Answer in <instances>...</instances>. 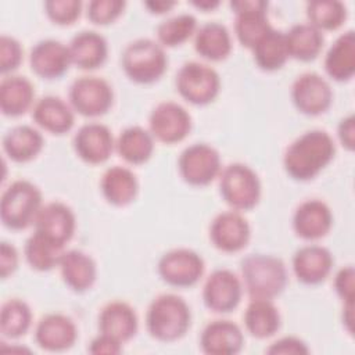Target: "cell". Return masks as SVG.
<instances>
[{"label": "cell", "instance_id": "obj_1", "mask_svg": "<svg viewBox=\"0 0 355 355\" xmlns=\"http://www.w3.org/2000/svg\"><path fill=\"white\" fill-rule=\"evenodd\" d=\"M333 137L322 129L306 130L298 136L284 151L283 166L287 175L305 182L319 175L334 158Z\"/></svg>", "mask_w": 355, "mask_h": 355}, {"label": "cell", "instance_id": "obj_2", "mask_svg": "<svg viewBox=\"0 0 355 355\" xmlns=\"http://www.w3.org/2000/svg\"><path fill=\"white\" fill-rule=\"evenodd\" d=\"M243 286L251 300H273L287 284L284 262L273 255L251 254L241 261Z\"/></svg>", "mask_w": 355, "mask_h": 355}, {"label": "cell", "instance_id": "obj_3", "mask_svg": "<svg viewBox=\"0 0 355 355\" xmlns=\"http://www.w3.org/2000/svg\"><path fill=\"white\" fill-rule=\"evenodd\" d=\"M191 323L187 302L176 294H161L148 305L146 326L150 336L158 341L171 343L182 338Z\"/></svg>", "mask_w": 355, "mask_h": 355}, {"label": "cell", "instance_id": "obj_4", "mask_svg": "<svg viewBox=\"0 0 355 355\" xmlns=\"http://www.w3.org/2000/svg\"><path fill=\"white\" fill-rule=\"evenodd\" d=\"M42 207L39 187L29 180H15L1 194L0 218L6 227L22 230L35 223Z\"/></svg>", "mask_w": 355, "mask_h": 355}, {"label": "cell", "instance_id": "obj_5", "mask_svg": "<svg viewBox=\"0 0 355 355\" xmlns=\"http://www.w3.org/2000/svg\"><path fill=\"white\" fill-rule=\"evenodd\" d=\"M121 62L130 80L148 85L157 82L165 73L168 57L158 42L137 39L125 47Z\"/></svg>", "mask_w": 355, "mask_h": 355}, {"label": "cell", "instance_id": "obj_6", "mask_svg": "<svg viewBox=\"0 0 355 355\" xmlns=\"http://www.w3.org/2000/svg\"><path fill=\"white\" fill-rule=\"evenodd\" d=\"M222 198L234 211L254 208L261 197V182L257 172L245 164L233 162L219 173Z\"/></svg>", "mask_w": 355, "mask_h": 355}, {"label": "cell", "instance_id": "obj_7", "mask_svg": "<svg viewBox=\"0 0 355 355\" xmlns=\"http://www.w3.org/2000/svg\"><path fill=\"white\" fill-rule=\"evenodd\" d=\"M175 83L179 94L194 105L212 103L220 90L218 72L209 65L197 61L183 64L176 73Z\"/></svg>", "mask_w": 355, "mask_h": 355}, {"label": "cell", "instance_id": "obj_8", "mask_svg": "<svg viewBox=\"0 0 355 355\" xmlns=\"http://www.w3.org/2000/svg\"><path fill=\"white\" fill-rule=\"evenodd\" d=\"M69 104L82 116L104 115L114 103L111 85L98 76H80L69 87Z\"/></svg>", "mask_w": 355, "mask_h": 355}, {"label": "cell", "instance_id": "obj_9", "mask_svg": "<svg viewBox=\"0 0 355 355\" xmlns=\"http://www.w3.org/2000/svg\"><path fill=\"white\" fill-rule=\"evenodd\" d=\"M183 180L191 186H207L219 176L220 155L207 143H196L186 147L178 161Z\"/></svg>", "mask_w": 355, "mask_h": 355}, {"label": "cell", "instance_id": "obj_10", "mask_svg": "<svg viewBox=\"0 0 355 355\" xmlns=\"http://www.w3.org/2000/svg\"><path fill=\"white\" fill-rule=\"evenodd\" d=\"M204 259L193 250L175 248L158 261V275L173 287H191L204 273Z\"/></svg>", "mask_w": 355, "mask_h": 355}, {"label": "cell", "instance_id": "obj_11", "mask_svg": "<svg viewBox=\"0 0 355 355\" xmlns=\"http://www.w3.org/2000/svg\"><path fill=\"white\" fill-rule=\"evenodd\" d=\"M291 100L300 112L316 116L330 108L333 92L323 76L316 72H305L293 82Z\"/></svg>", "mask_w": 355, "mask_h": 355}, {"label": "cell", "instance_id": "obj_12", "mask_svg": "<svg viewBox=\"0 0 355 355\" xmlns=\"http://www.w3.org/2000/svg\"><path fill=\"white\" fill-rule=\"evenodd\" d=\"M150 133L158 141L173 144L182 141L191 130V116L180 104L159 103L150 114Z\"/></svg>", "mask_w": 355, "mask_h": 355}, {"label": "cell", "instance_id": "obj_13", "mask_svg": "<svg viewBox=\"0 0 355 355\" xmlns=\"http://www.w3.org/2000/svg\"><path fill=\"white\" fill-rule=\"evenodd\" d=\"M230 7L236 14L234 32L241 46L252 49L272 28L268 21V3L263 0H234Z\"/></svg>", "mask_w": 355, "mask_h": 355}, {"label": "cell", "instance_id": "obj_14", "mask_svg": "<svg viewBox=\"0 0 355 355\" xmlns=\"http://www.w3.org/2000/svg\"><path fill=\"white\" fill-rule=\"evenodd\" d=\"M243 294V283L229 269H216L205 280L202 300L208 309L227 313L237 308Z\"/></svg>", "mask_w": 355, "mask_h": 355}, {"label": "cell", "instance_id": "obj_15", "mask_svg": "<svg viewBox=\"0 0 355 355\" xmlns=\"http://www.w3.org/2000/svg\"><path fill=\"white\" fill-rule=\"evenodd\" d=\"M35 232L51 240L53 243L65 247V244L72 239L76 219L73 211L61 201H53L44 204L36 219Z\"/></svg>", "mask_w": 355, "mask_h": 355}, {"label": "cell", "instance_id": "obj_16", "mask_svg": "<svg viewBox=\"0 0 355 355\" xmlns=\"http://www.w3.org/2000/svg\"><path fill=\"white\" fill-rule=\"evenodd\" d=\"M250 225L239 211H225L218 214L209 226L212 244L223 252H237L250 240Z\"/></svg>", "mask_w": 355, "mask_h": 355}, {"label": "cell", "instance_id": "obj_17", "mask_svg": "<svg viewBox=\"0 0 355 355\" xmlns=\"http://www.w3.org/2000/svg\"><path fill=\"white\" fill-rule=\"evenodd\" d=\"M115 141L111 130L98 122L82 125L73 136L76 155L87 164H103L112 154Z\"/></svg>", "mask_w": 355, "mask_h": 355}, {"label": "cell", "instance_id": "obj_18", "mask_svg": "<svg viewBox=\"0 0 355 355\" xmlns=\"http://www.w3.org/2000/svg\"><path fill=\"white\" fill-rule=\"evenodd\" d=\"M78 338V330L71 318L62 313L44 315L36 324V344L50 352L69 349Z\"/></svg>", "mask_w": 355, "mask_h": 355}, {"label": "cell", "instance_id": "obj_19", "mask_svg": "<svg viewBox=\"0 0 355 355\" xmlns=\"http://www.w3.org/2000/svg\"><path fill=\"white\" fill-rule=\"evenodd\" d=\"M29 64L37 76L57 79L68 71L72 62L68 46L54 39H44L32 47Z\"/></svg>", "mask_w": 355, "mask_h": 355}, {"label": "cell", "instance_id": "obj_20", "mask_svg": "<svg viewBox=\"0 0 355 355\" xmlns=\"http://www.w3.org/2000/svg\"><path fill=\"white\" fill-rule=\"evenodd\" d=\"M333 225V214L326 202L318 198L302 201L294 211L293 227L304 240L324 237Z\"/></svg>", "mask_w": 355, "mask_h": 355}, {"label": "cell", "instance_id": "obj_21", "mask_svg": "<svg viewBox=\"0 0 355 355\" xmlns=\"http://www.w3.org/2000/svg\"><path fill=\"white\" fill-rule=\"evenodd\" d=\"M333 257L322 245L309 244L295 251L293 257V272L304 284H319L330 275Z\"/></svg>", "mask_w": 355, "mask_h": 355}, {"label": "cell", "instance_id": "obj_22", "mask_svg": "<svg viewBox=\"0 0 355 355\" xmlns=\"http://www.w3.org/2000/svg\"><path fill=\"white\" fill-rule=\"evenodd\" d=\"M243 344L241 329L226 319L209 322L200 337L201 349L208 355H234L241 351Z\"/></svg>", "mask_w": 355, "mask_h": 355}, {"label": "cell", "instance_id": "obj_23", "mask_svg": "<svg viewBox=\"0 0 355 355\" xmlns=\"http://www.w3.org/2000/svg\"><path fill=\"white\" fill-rule=\"evenodd\" d=\"M100 333L126 343L133 338L139 329V320L135 309L123 301H112L103 306L98 315Z\"/></svg>", "mask_w": 355, "mask_h": 355}, {"label": "cell", "instance_id": "obj_24", "mask_svg": "<svg viewBox=\"0 0 355 355\" xmlns=\"http://www.w3.org/2000/svg\"><path fill=\"white\" fill-rule=\"evenodd\" d=\"M33 121L44 130L54 135H64L73 126V110L57 96L39 98L32 110Z\"/></svg>", "mask_w": 355, "mask_h": 355}, {"label": "cell", "instance_id": "obj_25", "mask_svg": "<svg viewBox=\"0 0 355 355\" xmlns=\"http://www.w3.org/2000/svg\"><path fill=\"white\" fill-rule=\"evenodd\" d=\"M71 62L80 69H96L101 67L108 55V44L103 35L94 31L76 33L69 44Z\"/></svg>", "mask_w": 355, "mask_h": 355}, {"label": "cell", "instance_id": "obj_26", "mask_svg": "<svg viewBox=\"0 0 355 355\" xmlns=\"http://www.w3.org/2000/svg\"><path fill=\"white\" fill-rule=\"evenodd\" d=\"M58 266L64 283L76 293L86 291L96 282V262L90 255L80 250L64 251Z\"/></svg>", "mask_w": 355, "mask_h": 355}, {"label": "cell", "instance_id": "obj_27", "mask_svg": "<svg viewBox=\"0 0 355 355\" xmlns=\"http://www.w3.org/2000/svg\"><path fill=\"white\" fill-rule=\"evenodd\" d=\"M327 75L337 80H349L355 73V32L352 29L341 33L330 46L324 57Z\"/></svg>", "mask_w": 355, "mask_h": 355}, {"label": "cell", "instance_id": "obj_28", "mask_svg": "<svg viewBox=\"0 0 355 355\" xmlns=\"http://www.w3.org/2000/svg\"><path fill=\"white\" fill-rule=\"evenodd\" d=\"M100 187L104 198L110 204L115 207H125L136 198L139 182L129 168L115 165L103 173Z\"/></svg>", "mask_w": 355, "mask_h": 355}, {"label": "cell", "instance_id": "obj_29", "mask_svg": "<svg viewBox=\"0 0 355 355\" xmlns=\"http://www.w3.org/2000/svg\"><path fill=\"white\" fill-rule=\"evenodd\" d=\"M35 87L32 82L19 75H10L0 82V110L7 116H19L33 104Z\"/></svg>", "mask_w": 355, "mask_h": 355}, {"label": "cell", "instance_id": "obj_30", "mask_svg": "<svg viewBox=\"0 0 355 355\" xmlns=\"http://www.w3.org/2000/svg\"><path fill=\"white\" fill-rule=\"evenodd\" d=\"M194 50L208 61H222L232 51L227 28L219 22H207L194 33Z\"/></svg>", "mask_w": 355, "mask_h": 355}, {"label": "cell", "instance_id": "obj_31", "mask_svg": "<svg viewBox=\"0 0 355 355\" xmlns=\"http://www.w3.org/2000/svg\"><path fill=\"white\" fill-rule=\"evenodd\" d=\"M43 144L42 133L28 125H18L3 137V150L14 162H28L36 158Z\"/></svg>", "mask_w": 355, "mask_h": 355}, {"label": "cell", "instance_id": "obj_32", "mask_svg": "<svg viewBox=\"0 0 355 355\" xmlns=\"http://www.w3.org/2000/svg\"><path fill=\"white\" fill-rule=\"evenodd\" d=\"M243 319L245 330L261 340L272 337L280 327V313L272 300H251Z\"/></svg>", "mask_w": 355, "mask_h": 355}, {"label": "cell", "instance_id": "obj_33", "mask_svg": "<svg viewBox=\"0 0 355 355\" xmlns=\"http://www.w3.org/2000/svg\"><path fill=\"white\" fill-rule=\"evenodd\" d=\"M115 148L122 159L132 165H140L150 159L154 151V137L141 126H129L121 132Z\"/></svg>", "mask_w": 355, "mask_h": 355}, {"label": "cell", "instance_id": "obj_34", "mask_svg": "<svg viewBox=\"0 0 355 355\" xmlns=\"http://www.w3.org/2000/svg\"><path fill=\"white\" fill-rule=\"evenodd\" d=\"M255 64L262 71H277L288 60L286 35L273 26L251 49Z\"/></svg>", "mask_w": 355, "mask_h": 355}, {"label": "cell", "instance_id": "obj_35", "mask_svg": "<svg viewBox=\"0 0 355 355\" xmlns=\"http://www.w3.org/2000/svg\"><path fill=\"white\" fill-rule=\"evenodd\" d=\"M284 35L288 57L304 62L315 60L319 55L324 42L323 33L311 24L293 25Z\"/></svg>", "mask_w": 355, "mask_h": 355}, {"label": "cell", "instance_id": "obj_36", "mask_svg": "<svg viewBox=\"0 0 355 355\" xmlns=\"http://www.w3.org/2000/svg\"><path fill=\"white\" fill-rule=\"evenodd\" d=\"M24 254L31 268L39 272H47L58 265L60 258L64 254V247L33 232L25 243Z\"/></svg>", "mask_w": 355, "mask_h": 355}, {"label": "cell", "instance_id": "obj_37", "mask_svg": "<svg viewBox=\"0 0 355 355\" xmlns=\"http://www.w3.org/2000/svg\"><path fill=\"white\" fill-rule=\"evenodd\" d=\"M32 323V312L28 304L18 298H11L1 305L0 331L7 338L24 336Z\"/></svg>", "mask_w": 355, "mask_h": 355}, {"label": "cell", "instance_id": "obj_38", "mask_svg": "<svg viewBox=\"0 0 355 355\" xmlns=\"http://www.w3.org/2000/svg\"><path fill=\"white\" fill-rule=\"evenodd\" d=\"M308 24L323 31H334L343 25L347 18V8L337 0H316L306 4Z\"/></svg>", "mask_w": 355, "mask_h": 355}, {"label": "cell", "instance_id": "obj_39", "mask_svg": "<svg viewBox=\"0 0 355 355\" xmlns=\"http://www.w3.org/2000/svg\"><path fill=\"white\" fill-rule=\"evenodd\" d=\"M197 31V19L191 14H179L162 21L157 26L158 43L164 47H176L189 40Z\"/></svg>", "mask_w": 355, "mask_h": 355}, {"label": "cell", "instance_id": "obj_40", "mask_svg": "<svg viewBox=\"0 0 355 355\" xmlns=\"http://www.w3.org/2000/svg\"><path fill=\"white\" fill-rule=\"evenodd\" d=\"M47 17L57 25L73 24L82 11L80 0H49L44 3Z\"/></svg>", "mask_w": 355, "mask_h": 355}, {"label": "cell", "instance_id": "obj_41", "mask_svg": "<svg viewBox=\"0 0 355 355\" xmlns=\"http://www.w3.org/2000/svg\"><path fill=\"white\" fill-rule=\"evenodd\" d=\"M126 3L122 0H92L87 4V18L97 25H107L114 22L125 8Z\"/></svg>", "mask_w": 355, "mask_h": 355}, {"label": "cell", "instance_id": "obj_42", "mask_svg": "<svg viewBox=\"0 0 355 355\" xmlns=\"http://www.w3.org/2000/svg\"><path fill=\"white\" fill-rule=\"evenodd\" d=\"M22 47L12 36L1 35L0 37V71L8 73L18 68L22 61Z\"/></svg>", "mask_w": 355, "mask_h": 355}, {"label": "cell", "instance_id": "obj_43", "mask_svg": "<svg viewBox=\"0 0 355 355\" xmlns=\"http://www.w3.org/2000/svg\"><path fill=\"white\" fill-rule=\"evenodd\" d=\"M334 290L344 302H354L355 270L351 265L341 268L334 276Z\"/></svg>", "mask_w": 355, "mask_h": 355}, {"label": "cell", "instance_id": "obj_44", "mask_svg": "<svg viewBox=\"0 0 355 355\" xmlns=\"http://www.w3.org/2000/svg\"><path fill=\"white\" fill-rule=\"evenodd\" d=\"M266 352L272 355H305L309 352V348L301 338L294 336H286L272 343L268 347Z\"/></svg>", "mask_w": 355, "mask_h": 355}, {"label": "cell", "instance_id": "obj_45", "mask_svg": "<svg viewBox=\"0 0 355 355\" xmlns=\"http://www.w3.org/2000/svg\"><path fill=\"white\" fill-rule=\"evenodd\" d=\"M18 265V252L15 247L7 241H3L0 245V276L6 279L12 275Z\"/></svg>", "mask_w": 355, "mask_h": 355}, {"label": "cell", "instance_id": "obj_46", "mask_svg": "<svg viewBox=\"0 0 355 355\" xmlns=\"http://www.w3.org/2000/svg\"><path fill=\"white\" fill-rule=\"evenodd\" d=\"M122 351V343L115 340L111 336L100 333L97 337H94L89 345V352L92 354H110L116 355Z\"/></svg>", "mask_w": 355, "mask_h": 355}, {"label": "cell", "instance_id": "obj_47", "mask_svg": "<svg viewBox=\"0 0 355 355\" xmlns=\"http://www.w3.org/2000/svg\"><path fill=\"white\" fill-rule=\"evenodd\" d=\"M340 143L349 151L355 148V116L351 114L343 118L337 128Z\"/></svg>", "mask_w": 355, "mask_h": 355}, {"label": "cell", "instance_id": "obj_48", "mask_svg": "<svg viewBox=\"0 0 355 355\" xmlns=\"http://www.w3.org/2000/svg\"><path fill=\"white\" fill-rule=\"evenodd\" d=\"M144 6L150 10V12H154V14H164V12H168L171 11L176 3L175 1H165V0H153V1H146Z\"/></svg>", "mask_w": 355, "mask_h": 355}, {"label": "cell", "instance_id": "obj_49", "mask_svg": "<svg viewBox=\"0 0 355 355\" xmlns=\"http://www.w3.org/2000/svg\"><path fill=\"white\" fill-rule=\"evenodd\" d=\"M343 323L347 327V331L351 334L352 333V324H354V302H344Z\"/></svg>", "mask_w": 355, "mask_h": 355}, {"label": "cell", "instance_id": "obj_50", "mask_svg": "<svg viewBox=\"0 0 355 355\" xmlns=\"http://www.w3.org/2000/svg\"><path fill=\"white\" fill-rule=\"evenodd\" d=\"M191 4L200 10L211 11L219 6V1L218 0H193Z\"/></svg>", "mask_w": 355, "mask_h": 355}]
</instances>
